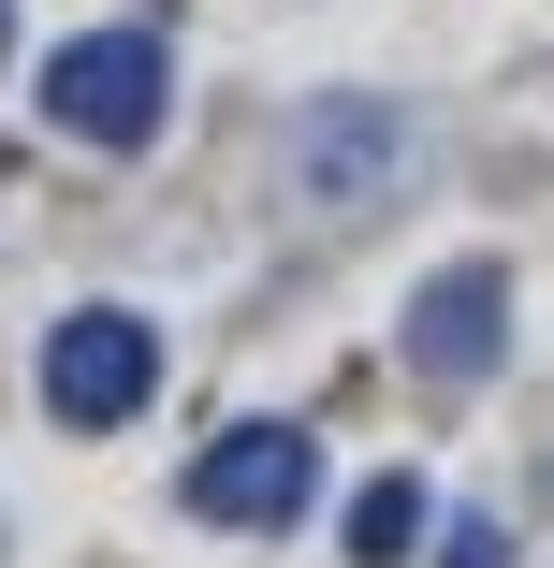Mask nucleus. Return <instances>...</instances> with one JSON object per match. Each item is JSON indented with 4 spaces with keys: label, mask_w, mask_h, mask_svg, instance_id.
<instances>
[{
    "label": "nucleus",
    "mask_w": 554,
    "mask_h": 568,
    "mask_svg": "<svg viewBox=\"0 0 554 568\" xmlns=\"http://www.w3.org/2000/svg\"><path fill=\"white\" fill-rule=\"evenodd\" d=\"M44 118H59L73 146H147V132L175 118V44H161V16L73 30V44L44 59Z\"/></svg>",
    "instance_id": "f257e3e1"
},
{
    "label": "nucleus",
    "mask_w": 554,
    "mask_h": 568,
    "mask_svg": "<svg viewBox=\"0 0 554 568\" xmlns=\"http://www.w3.org/2000/svg\"><path fill=\"white\" fill-rule=\"evenodd\" d=\"M161 394V335L132 321V306H73L59 335H44V408L73 423V437H102V423H132Z\"/></svg>",
    "instance_id": "f03ea898"
},
{
    "label": "nucleus",
    "mask_w": 554,
    "mask_h": 568,
    "mask_svg": "<svg viewBox=\"0 0 554 568\" xmlns=\"http://www.w3.org/2000/svg\"><path fill=\"white\" fill-rule=\"evenodd\" d=\"M175 496H190L204 525H249V539H263V525H292V510L321 496V437H306V423H234V437L190 452Z\"/></svg>",
    "instance_id": "7ed1b4c3"
},
{
    "label": "nucleus",
    "mask_w": 554,
    "mask_h": 568,
    "mask_svg": "<svg viewBox=\"0 0 554 568\" xmlns=\"http://www.w3.org/2000/svg\"><path fill=\"white\" fill-rule=\"evenodd\" d=\"M496 351H511V277L496 263H437L409 292V365L423 379H482Z\"/></svg>",
    "instance_id": "20e7f679"
},
{
    "label": "nucleus",
    "mask_w": 554,
    "mask_h": 568,
    "mask_svg": "<svg viewBox=\"0 0 554 568\" xmlns=\"http://www.w3.org/2000/svg\"><path fill=\"white\" fill-rule=\"evenodd\" d=\"M409 554H423V481L380 467V481L351 496V568H409Z\"/></svg>",
    "instance_id": "39448f33"
},
{
    "label": "nucleus",
    "mask_w": 554,
    "mask_h": 568,
    "mask_svg": "<svg viewBox=\"0 0 554 568\" xmlns=\"http://www.w3.org/2000/svg\"><path fill=\"white\" fill-rule=\"evenodd\" d=\"M380 161H394V118H351V102H336V118H321V190H380Z\"/></svg>",
    "instance_id": "423d86ee"
},
{
    "label": "nucleus",
    "mask_w": 554,
    "mask_h": 568,
    "mask_svg": "<svg viewBox=\"0 0 554 568\" xmlns=\"http://www.w3.org/2000/svg\"><path fill=\"white\" fill-rule=\"evenodd\" d=\"M437 568H511V539H496V525H467V539L437 554Z\"/></svg>",
    "instance_id": "0eeeda50"
},
{
    "label": "nucleus",
    "mask_w": 554,
    "mask_h": 568,
    "mask_svg": "<svg viewBox=\"0 0 554 568\" xmlns=\"http://www.w3.org/2000/svg\"><path fill=\"white\" fill-rule=\"evenodd\" d=\"M0 44H16V0H0Z\"/></svg>",
    "instance_id": "6e6552de"
}]
</instances>
